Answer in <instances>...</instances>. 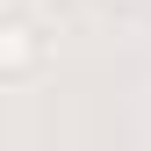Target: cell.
<instances>
[{
	"mask_svg": "<svg viewBox=\"0 0 151 151\" xmlns=\"http://www.w3.org/2000/svg\"><path fill=\"white\" fill-rule=\"evenodd\" d=\"M36 72H43V29L0 22V79H36Z\"/></svg>",
	"mask_w": 151,
	"mask_h": 151,
	"instance_id": "cell-1",
	"label": "cell"
},
{
	"mask_svg": "<svg viewBox=\"0 0 151 151\" xmlns=\"http://www.w3.org/2000/svg\"><path fill=\"white\" fill-rule=\"evenodd\" d=\"M108 7H144V0H108Z\"/></svg>",
	"mask_w": 151,
	"mask_h": 151,
	"instance_id": "cell-2",
	"label": "cell"
}]
</instances>
